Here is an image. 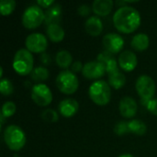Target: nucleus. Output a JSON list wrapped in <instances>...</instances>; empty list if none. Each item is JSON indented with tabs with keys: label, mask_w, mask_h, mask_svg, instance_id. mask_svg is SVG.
Masks as SVG:
<instances>
[{
	"label": "nucleus",
	"mask_w": 157,
	"mask_h": 157,
	"mask_svg": "<svg viewBox=\"0 0 157 157\" xmlns=\"http://www.w3.org/2000/svg\"><path fill=\"white\" fill-rule=\"evenodd\" d=\"M113 23L120 32L130 34L140 27L141 15L132 6H121L113 15Z\"/></svg>",
	"instance_id": "nucleus-1"
},
{
	"label": "nucleus",
	"mask_w": 157,
	"mask_h": 157,
	"mask_svg": "<svg viewBox=\"0 0 157 157\" xmlns=\"http://www.w3.org/2000/svg\"><path fill=\"white\" fill-rule=\"evenodd\" d=\"M24 131L17 125H9L4 131V141L12 151H19L26 144Z\"/></svg>",
	"instance_id": "nucleus-2"
},
{
	"label": "nucleus",
	"mask_w": 157,
	"mask_h": 157,
	"mask_svg": "<svg viewBox=\"0 0 157 157\" xmlns=\"http://www.w3.org/2000/svg\"><path fill=\"white\" fill-rule=\"evenodd\" d=\"M88 95L95 104L98 106H106L111 98L110 86L103 80L96 81L89 86Z\"/></svg>",
	"instance_id": "nucleus-3"
},
{
	"label": "nucleus",
	"mask_w": 157,
	"mask_h": 157,
	"mask_svg": "<svg viewBox=\"0 0 157 157\" xmlns=\"http://www.w3.org/2000/svg\"><path fill=\"white\" fill-rule=\"evenodd\" d=\"M34 60L32 53L27 49H19L13 59V69L19 75H28L32 72Z\"/></svg>",
	"instance_id": "nucleus-4"
},
{
	"label": "nucleus",
	"mask_w": 157,
	"mask_h": 157,
	"mask_svg": "<svg viewBox=\"0 0 157 157\" xmlns=\"http://www.w3.org/2000/svg\"><path fill=\"white\" fill-rule=\"evenodd\" d=\"M58 89L66 95H72L78 89L79 81L77 76L69 70L62 71L56 77L55 80Z\"/></svg>",
	"instance_id": "nucleus-5"
},
{
	"label": "nucleus",
	"mask_w": 157,
	"mask_h": 157,
	"mask_svg": "<svg viewBox=\"0 0 157 157\" xmlns=\"http://www.w3.org/2000/svg\"><path fill=\"white\" fill-rule=\"evenodd\" d=\"M45 20V13L40 6H30L24 11L22 15V24L28 29L38 28Z\"/></svg>",
	"instance_id": "nucleus-6"
},
{
	"label": "nucleus",
	"mask_w": 157,
	"mask_h": 157,
	"mask_svg": "<svg viewBox=\"0 0 157 157\" xmlns=\"http://www.w3.org/2000/svg\"><path fill=\"white\" fill-rule=\"evenodd\" d=\"M136 91L141 97L143 103L153 99V97L155 94V83L152 77L148 75H141L138 77L135 85Z\"/></svg>",
	"instance_id": "nucleus-7"
},
{
	"label": "nucleus",
	"mask_w": 157,
	"mask_h": 157,
	"mask_svg": "<svg viewBox=\"0 0 157 157\" xmlns=\"http://www.w3.org/2000/svg\"><path fill=\"white\" fill-rule=\"evenodd\" d=\"M31 98L38 106L46 107L52 101V93L45 84L39 83L32 87Z\"/></svg>",
	"instance_id": "nucleus-8"
},
{
	"label": "nucleus",
	"mask_w": 157,
	"mask_h": 157,
	"mask_svg": "<svg viewBox=\"0 0 157 157\" xmlns=\"http://www.w3.org/2000/svg\"><path fill=\"white\" fill-rule=\"evenodd\" d=\"M25 45L28 51L34 53L44 52L48 47V41L46 37L41 33H31L25 40Z\"/></svg>",
	"instance_id": "nucleus-9"
},
{
	"label": "nucleus",
	"mask_w": 157,
	"mask_h": 157,
	"mask_svg": "<svg viewBox=\"0 0 157 157\" xmlns=\"http://www.w3.org/2000/svg\"><path fill=\"white\" fill-rule=\"evenodd\" d=\"M102 44L105 48V51L115 54L120 52L124 46L123 38L117 33H109L104 36L102 40Z\"/></svg>",
	"instance_id": "nucleus-10"
},
{
	"label": "nucleus",
	"mask_w": 157,
	"mask_h": 157,
	"mask_svg": "<svg viewBox=\"0 0 157 157\" xmlns=\"http://www.w3.org/2000/svg\"><path fill=\"white\" fill-rule=\"evenodd\" d=\"M106 73V70L104 66L99 63L96 61L88 62L84 65L82 74L87 79H98L102 77Z\"/></svg>",
	"instance_id": "nucleus-11"
},
{
	"label": "nucleus",
	"mask_w": 157,
	"mask_h": 157,
	"mask_svg": "<svg viewBox=\"0 0 157 157\" xmlns=\"http://www.w3.org/2000/svg\"><path fill=\"white\" fill-rule=\"evenodd\" d=\"M118 63H119V66L122 70H124L125 72H132L136 68L138 60L134 52L127 50L120 54Z\"/></svg>",
	"instance_id": "nucleus-12"
},
{
	"label": "nucleus",
	"mask_w": 157,
	"mask_h": 157,
	"mask_svg": "<svg viewBox=\"0 0 157 157\" xmlns=\"http://www.w3.org/2000/svg\"><path fill=\"white\" fill-rule=\"evenodd\" d=\"M119 109L122 117L131 119L136 115L138 110V105L132 98L124 97L120 101Z\"/></svg>",
	"instance_id": "nucleus-13"
},
{
	"label": "nucleus",
	"mask_w": 157,
	"mask_h": 157,
	"mask_svg": "<svg viewBox=\"0 0 157 157\" xmlns=\"http://www.w3.org/2000/svg\"><path fill=\"white\" fill-rule=\"evenodd\" d=\"M58 109L62 116H63L64 118H71L78 111L79 104L74 98H66L60 102Z\"/></svg>",
	"instance_id": "nucleus-14"
},
{
	"label": "nucleus",
	"mask_w": 157,
	"mask_h": 157,
	"mask_svg": "<svg viewBox=\"0 0 157 157\" xmlns=\"http://www.w3.org/2000/svg\"><path fill=\"white\" fill-rule=\"evenodd\" d=\"M98 62H99L104 66V68L108 74H111V73L119 70L118 69V62H117L115 56L107 51H104L98 55Z\"/></svg>",
	"instance_id": "nucleus-15"
},
{
	"label": "nucleus",
	"mask_w": 157,
	"mask_h": 157,
	"mask_svg": "<svg viewBox=\"0 0 157 157\" xmlns=\"http://www.w3.org/2000/svg\"><path fill=\"white\" fill-rule=\"evenodd\" d=\"M62 17H63L62 6L59 4H55L50 6L45 12L44 22L47 26H50L52 24H59L62 20Z\"/></svg>",
	"instance_id": "nucleus-16"
},
{
	"label": "nucleus",
	"mask_w": 157,
	"mask_h": 157,
	"mask_svg": "<svg viewBox=\"0 0 157 157\" xmlns=\"http://www.w3.org/2000/svg\"><path fill=\"white\" fill-rule=\"evenodd\" d=\"M85 29L87 34L93 37H97L101 34L103 30V24L99 17L93 16L86 19L85 24Z\"/></svg>",
	"instance_id": "nucleus-17"
},
{
	"label": "nucleus",
	"mask_w": 157,
	"mask_h": 157,
	"mask_svg": "<svg viewBox=\"0 0 157 157\" xmlns=\"http://www.w3.org/2000/svg\"><path fill=\"white\" fill-rule=\"evenodd\" d=\"M112 0H95L92 4V11L100 17L108 16L113 7Z\"/></svg>",
	"instance_id": "nucleus-18"
},
{
	"label": "nucleus",
	"mask_w": 157,
	"mask_h": 157,
	"mask_svg": "<svg viewBox=\"0 0 157 157\" xmlns=\"http://www.w3.org/2000/svg\"><path fill=\"white\" fill-rule=\"evenodd\" d=\"M150 44V40L148 35L144 34V33H139L137 35H135L132 41H131V45L132 47L138 52H144L145 50L148 49Z\"/></svg>",
	"instance_id": "nucleus-19"
},
{
	"label": "nucleus",
	"mask_w": 157,
	"mask_h": 157,
	"mask_svg": "<svg viewBox=\"0 0 157 157\" xmlns=\"http://www.w3.org/2000/svg\"><path fill=\"white\" fill-rule=\"evenodd\" d=\"M47 35L53 42H60L64 39V30L59 24H52L47 27Z\"/></svg>",
	"instance_id": "nucleus-20"
},
{
	"label": "nucleus",
	"mask_w": 157,
	"mask_h": 157,
	"mask_svg": "<svg viewBox=\"0 0 157 157\" xmlns=\"http://www.w3.org/2000/svg\"><path fill=\"white\" fill-rule=\"evenodd\" d=\"M126 83V77L123 73L117 70L111 74H109V85L115 89H121Z\"/></svg>",
	"instance_id": "nucleus-21"
},
{
	"label": "nucleus",
	"mask_w": 157,
	"mask_h": 157,
	"mask_svg": "<svg viewBox=\"0 0 157 157\" xmlns=\"http://www.w3.org/2000/svg\"><path fill=\"white\" fill-rule=\"evenodd\" d=\"M56 63L59 67L67 69L68 67H71L73 64V57L72 54L65 50H62L57 52L56 57H55Z\"/></svg>",
	"instance_id": "nucleus-22"
},
{
	"label": "nucleus",
	"mask_w": 157,
	"mask_h": 157,
	"mask_svg": "<svg viewBox=\"0 0 157 157\" xmlns=\"http://www.w3.org/2000/svg\"><path fill=\"white\" fill-rule=\"evenodd\" d=\"M128 128L130 133H133L139 136L145 134V132H147L146 124L140 120H132L128 121Z\"/></svg>",
	"instance_id": "nucleus-23"
},
{
	"label": "nucleus",
	"mask_w": 157,
	"mask_h": 157,
	"mask_svg": "<svg viewBox=\"0 0 157 157\" xmlns=\"http://www.w3.org/2000/svg\"><path fill=\"white\" fill-rule=\"evenodd\" d=\"M49 75H50L49 71L46 67L39 66L32 70V72L30 73V77L33 81L42 82V81H45L46 79H48Z\"/></svg>",
	"instance_id": "nucleus-24"
},
{
	"label": "nucleus",
	"mask_w": 157,
	"mask_h": 157,
	"mask_svg": "<svg viewBox=\"0 0 157 157\" xmlns=\"http://www.w3.org/2000/svg\"><path fill=\"white\" fill-rule=\"evenodd\" d=\"M16 7V2L14 0H1L0 1V12L2 16H9Z\"/></svg>",
	"instance_id": "nucleus-25"
},
{
	"label": "nucleus",
	"mask_w": 157,
	"mask_h": 157,
	"mask_svg": "<svg viewBox=\"0 0 157 157\" xmlns=\"http://www.w3.org/2000/svg\"><path fill=\"white\" fill-rule=\"evenodd\" d=\"M16 109H17V107H16L14 102H12V101L5 102L4 105L2 106L1 115L3 117H5L6 119H7V118L11 117V116H13L16 113Z\"/></svg>",
	"instance_id": "nucleus-26"
},
{
	"label": "nucleus",
	"mask_w": 157,
	"mask_h": 157,
	"mask_svg": "<svg viewBox=\"0 0 157 157\" xmlns=\"http://www.w3.org/2000/svg\"><path fill=\"white\" fill-rule=\"evenodd\" d=\"M0 92L3 96L8 97L14 92L13 84L8 79H1L0 82Z\"/></svg>",
	"instance_id": "nucleus-27"
},
{
	"label": "nucleus",
	"mask_w": 157,
	"mask_h": 157,
	"mask_svg": "<svg viewBox=\"0 0 157 157\" xmlns=\"http://www.w3.org/2000/svg\"><path fill=\"white\" fill-rule=\"evenodd\" d=\"M41 118L43 121H47V122H55L58 121L59 119V116H58V113L53 110V109H46L44 110L42 113H41Z\"/></svg>",
	"instance_id": "nucleus-28"
},
{
	"label": "nucleus",
	"mask_w": 157,
	"mask_h": 157,
	"mask_svg": "<svg viewBox=\"0 0 157 157\" xmlns=\"http://www.w3.org/2000/svg\"><path fill=\"white\" fill-rule=\"evenodd\" d=\"M114 132L119 136L130 133L129 132V128H128V121H120V122H118L115 125Z\"/></svg>",
	"instance_id": "nucleus-29"
},
{
	"label": "nucleus",
	"mask_w": 157,
	"mask_h": 157,
	"mask_svg": "<svg viewBox=\"0 0 157 157\" xmlns=\"http://www.w3.org/2000/svg\"><path fill=\"white\" fill-rule=\"evenodd\" d=\"M144 104L145 105L147 110L150 113L157 116V98H155V99L153 98V99H151L149 101L144 102Z\"/></svg>",
	"instance_id": "nucleus-30"
},
{
	"label": "nucleus",
	"mask_w": 157,
	"mask_h": 157,
	"mask_svg": "<svg viewBox=\"0 0 157 157\" xmlns=\"http://www.w3.org/2000/svg\"><path fill=\"white\" fill-rule=\"evenodd\" d=\"M78 14L82 17H87L91 13V8L87 5H82L78 7Z\"/></svg>",
	"instance_id": "nucleus-31"
},
{
	"label": "nucleus",
	"mask_w": 157,
	"mask_h": 157,
	"mask_svg": "<svg viewBox=\"0 0 157 157\" xmlns=\"http://www.w3.org/2000/svg\"><path fill=\"white\" fill-rule=\"evenodd\" d=\"M83 68H84V65L79 61L74 62L73 64L71 65V71L73 73H79V72L83 71Z\"/></svg>",
	"instance_id": "nucleus-32"
},
{
	"label": "nucleus",
	"mask_w": 157,
	"mask_h": 157,
	"mask_svg": "<svg viewBox=\"0 0 157 157\" xmlns=\"http://www.w3.org/2000/svg\"><path fill=\"white\" fill-rule=\"evenodd\" d=\"M37 4L40 6V7H50V6H52V4H54V1L53 0H39L37 1Z\"/></svg>",
	"instance_id": "nucleus-33"
},
{
	"label": "nucleus",
	"mask_w": 157,
	"mask_h": 157,
	"mask_svg": "<svg viewBox=\"0 0 157 157\" xmlns=\"http://www.w3.org/2000/svg\"><path fill=\"white\" fill-rule=\"evenodd\" d=\"M40 61H41V63H44L45 65H48V64L51 63V58H50L49 54H47V53H45V52H43V53L41 54V56H40Z\"/></svg>",
	"instance_id": "nucleus-34"
},
{
	"label": "nucleus",
	"mask_w": 157,
	"mask_h": 157,
	"mask_svg": "<svg viewBox=\"0 0 157 157\" xmlns=\"http://www.w3.org/2000/svg\"><path fill=\"white\" fill-rule=\"evenodd\" d=\"M119 157H133L132 155H130V154H123V155H120Z\"/></svg>",
	"instance_id": "nucleus-35"
},
{
	"label": "nucleus",
	"mask_w": 157,
	"mask_h": 157,
	"mask_svg": "<svg viewBox=\"0 0 157 157\" xmlns=\"http://www.w3.org/2000/svg\"><path fill=\"white\" fill-rule=\"evenodd\" d=\"M2 76H3V67L0 68V78L2 79Z\"/></svg>",
	"instance_id": "nucleus-36"
},
{
	"label": "nucleus",
	"mask_w": 157,
	"mask_h": 157,
	"mask_svg": "<svg viewBox=\"0 0 157 157\" xmlns=\"http://www.w3.org/2000/svg\"><path fill=\"white\" fill-rule=\"evenodd\" d=\"M15 157H17V156H15Z\"/></svg>",
	"instance_id": "nucleus-37"
}]
</instances>
